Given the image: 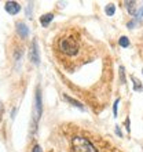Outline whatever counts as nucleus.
I'll list each match as a JSON object with an SVG mask.
<instances>
[{
  "label": "nucleus",
  "instance_id": "obj_1",
  "mask_svg": "<svg viewBox=\"0 0 143 152\" xmlns=\"http://www.w3.org/2000/svg\"><path fill=\"white\" fill-rule=\"evenodd\" d=\"M61 53H64L65 56L68 57H73L79 53V48H80V44L79 42L72 36H66L64 39L59 40V44H58Z\"/></svg>",
  "mask_w": 143,
  "mask_h": 152
},
{
  "label": "nucleus",
  "instance_id": "obj_2",
  "mask_svg": "<svg viewBox=\"0 0 143 152\" xmlns=\"http://www.w3.org/2000/svg\"><path fill=\"white\" fill-rule=\"evenodd\" d=\"M72 148L74 152H98L94 145L84 137H73L72 138Z\"/></svg>",
  "mask_w": 143,
  "mask_h": 152
},
{
  "label": "nucleus",
  "instance_id": "obj_3",
  "mask_svg": "<svg viewBox=\"0 0 143 152\" xmlns=\"http://www.w3.org/2000/svg\"><path fill=\"white\" fill-rule=\"evenodd\" d=\"M40 116H41V90L40 87L36 88V98H35V111H33V119H32V129H30V133H35L36 130V124L40 120Z\"/></svg>",
  "mask_w": 143,
  "mask_h": 152
},
{
  "label": "nucleus",
  "instance_id": "obj_4",
  "mask_svg": "<svg viewBox=\"0 0 143 152\" xmlns=\"http://www.w3.org/2000/svg\"><path fill=\"white\" fill-rule=\"evenodd\" d=\"M29 57L35 65H39L40 62V57H39V44L36 40L32 42V47H30V53H29Z\"/></svg>",
  "mask_w": 143,
  "mask_h": 152
},
{
  "label": "nucleus",
  "instance_id": "obj_5",
  "mask_svg": "<svg viewBox=\"0 0 143 152\" xmlns=\"http://www.w3.org/2000/svg\"><path fill=\"white\" fill-rule=\"evenodd\" d=\"M4 8H6V11L8 12V14H11V15H15V14H18V12L21 11V6L20 3H17V1H6V4H4Z\"/></svg>",
  "mask_w": 143,
  "mask_h": 152
},
{
  "label": "nucleus",
  "instance_id": "obj_6",
  "mask_svg": "<svg viewBox=\"0 0 143 152\" xmlns=\"http://www.w3.org/2000/svg\"><path fill=\"white\" fill-rule=\"evenodd\" d=\"M125 8H127V11L131 14V15L135 17L136 14H138V11H139V6H138V1H134V0H128V1H125Z\"/></svg>",
  "mask_w": 143,
  "mask_h": 152
},
{
  "label": "nucleus",
  "instance_id": "obj_7",
  "mask_svg": "<svg viewBox=\"0 0 143 152\" xmlns=\"http://www.w3.org/2000/svg\"><path fill=\"white\" fill-rule=\"evenodd\" d=\"M15 28H17V33H18L22 39H26V37L29 36V28L24 24V22H18Z\"/></svg>",
  "mask_w": 143,
  "mask_h": 152
},
{
  "label": "nucleus",
  "instance_id": "obj_8",
  "mask_svg": "<svg viewBox=\"0 0 143 152\" xmlns=\"http://www.w3.org/2000/svg\"><path fill=\"white\" fill-rule=\"evenodd\" d=\"M52 20H54V14H52V12H47V14H44V15L40 17V22H41L43 26H48Z\"/></svg>",
  "mask_w": 143,
  "mask_h": 152
},
{
  "label": "nucleus",
  "instance_id": "obj_9",
  "mask_svg": "<svg viewBox=\"0 0 143 152\" xmlns=\"http://www.w3.org/2000/svg\"><path fill=\"white\" fill-rule=\"evenodd\" d=\"M64 98H65V100H66V101H68L69 104H72V105H73V107H76V108H79V109H83V111H84V105L81 104L80 101L74 100V98H72V97H69L68 94H65V96H64Z\"/></svg>",
  "mask_w": 143,
  "mask_h": 152
},
{
  "label": "nucleus",
  "instance_id": "obj_10",
  "mask_svg": "<svg viewBox=\"0 0 143 152\" xmlns=\"http://www.w3.org/2000/svg\"><path fill=\"white\" fill-rule=\"evenodd\" d=\"M131 80L134 82V90L135 91H143V86L140 83V80H138L135 76H131Z\"/></svg>",
  "mask_w": 143,
  "mask_h": 152
},
{
  "label": "nucleus",
  "instance_id": "obj_11",
  "mask_svg": "<svg viewBox=\"0 0 143 152\" xmlns=\"http://www.w3.org/2000/svg\"><path fill=\"white\" fill-rule=\"evenodd\" d=\"M118 44L121 46V47H124V48L129 47V39H128L127 36H121L118 39Z\"/></svg>",
  "mask_w": 143,
  "mask_h": 152
},
{
  "label": "nucleus",
  "instance_id": "obj_12",
  "mask_svg": "<svg viewBox=\"0 0 143 152\" xmlns=\"http://www.w3.org/2000/svg\"><path fill=\"white\" fill-rule=\"evenodd\" d=\"M105 11H106V14H107L109 17L114 15V12H116V6H114V4H107V6H106V10H105Z\"/></svg>",
  "mask_w": 143,
  "mask_h": 152
},
{
  "label": "nucleus",
  "instance_id": "obj_13",
  "mask_svg": "<svg viewBox=\"0 0 143 152\" xmlns=\"http://www.w3.org/2000/svg\"><path fill=\"white\" fill-rule=\"evenodd\" d=\"M118 72H120V82L123 84H125V69H124V66H120Z\"/></svg>",
  "mask_w": 143,
  "mask_h": 152
},
{
  "label": "nucleus",
  "instance_id": "obj_14",
  "mask_svg": "<svg viewBox=\"0 0 143 152\" xmlns=\"http://www.w3.org/2000/svg\"><path fill=\"white\" fill-rule=\"evenodd\" d=\"M118 104H120V98L114 101V104H113V115L114 118H117V113H118Z\"/></svg>",
  "mask_w": 143,
  "mask_h": 152
},
{
  "label": "nucleus",
  "instance_id": "obj_15",
  "mask_svg": "<svg viewBox=\"0 0 143 152\" xmlns=\"http://www.w3.org/2000/svg\"><path fill=\"white\" fill-rule=\"evenodd\" d=\"M142 18H143V6L139 8V11H138V14L135 15V21H136V22H139V21L142 20Z\"/></svg>",
  "mask_w": 143,
  "mask_h": 152
},
{
  "label": "nucleus",
  "instance_id": "obj_16",
  "mask_svg": "<svg viewBox=\"0 0 143 152\" xmlns=\"http://www.w3.org/2000/svg\"><path fill=\"white\" fill-rule=\"evenodd\" d=\"M129 124H131V120H129V118H127V119H125V127H127V132H128V133L131 132V127H129Z\"/></svg>",
  "mask_w": 143,
  "mask_h": 152
},
{
  "label": "nucleus",
  "instance_id": "obj_17",
  "mask_svg": "<svg viewBox=\"0 0 143 152\" xmlns=\"http://www.w3.org/2000/svg\"><path fill=\"white\" fill-rule=\"evenodd\" d=\"M26 15L32 17V3H29V7L26 8Z\"/></svg>",
  "mask_w": 143,
  "mask_h": 152
},
{
  "label": "nucleus",
  "instance_id": "obj_18",
  "mask_svg": "<svg viewBox=\"0 0 143 152\" xmlns=\"http://www.w3.org/2000/svg\"><path fill=\"white\" fill-rule=\"evenodd\" d=\"M136 24H138V22H136V21L134 20V21H129V22H128V24H127V26H128V28H129V29H132V28H134V26H135Z\"/></svg>",
  "mask_w": 143,
  "mask_h": 152
},
{
  "label": "nucleus",
  "instance_id": "obj_19",
  "mask_svg": "<svg viewBox=\"0 0 143 152\" xmlns=\"http://www.w3.org/2000/svg\"><path fill=\"white\" fill-rule=\"evenodd\" d=\"M116 134L118 137H123V133H121V130H120V126H116Z\"/></svg>",
  "mask_w": 143,
  "mask_h": 152
},
{
  "label": "nucleus",
  "instance_id": "obj_20",
  "mask_svg": "<svg viewBox=\"0 0 143 152\" xmlns=\"http://www.w3.org/2000/svg\"><path fill=\"white\" fill-rule=\"evenodd\" d=\"M32 152H41V148H40V145H36L35 148H33Z\"/></svg>",
  "mask_w": 143,
  "mask_h": 152
},
{
  "label": "nucleus",
  "instance_id": "obj_21",
  "mask_svg": "<svg viewBox=\"0 0 143 152\" xmlns=\"http://www.w3.org/2000/svg\"><path fill=\"white\" fill-rule=\"evenodd\" d=\"M15 111H17L15 108H14V109H12V111H11V118H12V119L15 118Z\"/></svg>",
  "mask_w": 143,
  "mask_h": 152
},
{
  "label": "nucleus",
  "instance_id": "obj_22",
  "mask_svg": "<svg viewBox=\"0 0 143 152\" xmlns=\"http://www.w3.org/2000/svg\"><path fill=\"white\" fill-rule=\"evenodd\" d=\"M1 112H3V105H1V102H0V118H1Z\"/></svg>",
  "mask_w": 143,
  "mask_h": 152
},
{
  "label": "nucleus",
  "instance_id": "obj_23",
  "mask_svg": "<svg viewBox=\"0 0 143 152\" xmlns=\"http://www.w3.org/2000/svg\"><path fill=\"white\" fill-rule=\"evenodd\" d=\"M142 73H143V69H142Z\"/></svg>",
  "mask_w": 143,
  "mask_h": 152
}]
</instances>
